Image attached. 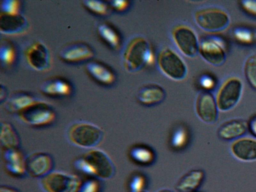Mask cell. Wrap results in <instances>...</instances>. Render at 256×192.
<instances>
[{"label": "cell", "mask_w": 256, "mask_h": 192, "mask_svg": "<svg viewBox=\"0 0 256 192\" xmlns=\"http://www.w3.org/2000/svg\"><path fill=\"white\" fill-rule=\"evenodd\" d=\"M74 164L80 171L102 180L110 178L115 172L114 166L108 156L95 148L76 160Z\"/></svg>", "instance_id": "1"}, {"label": "cell", "mask_w": 256, "mask_h": 192, "mask_svg": "<svg viewBox=\"0 0 256 192\" xmlns=\"http://www.w3.org/2000/svg\"><path fill=\"white\" fill-rule=\"evenodd\" d=\"M122 63L128 72H139L153 61V54L148 41L142 36L132 38L122 53Z\"/></svg>", "instance_id": "2"}, {"label": "cell", "mask_w": 256, "mask_h": 192, "mask_svg": "<svg viewBox=\"0 0 256 192\" xmlns=\"http://www.w3.org/2000/svg\"><path fill=\"white\" fill-rule=\"evenodd\" d=\"M104 133L98 126L87 122H77L70 125L66 132L68 141L80 148L92 149L102 140Z\"/></svg>", "instance_id": "3"}, {"label": "cell", "mask_w": 256, "mask_h": 192, "mask_svg": "<svg viewBox=\"0 0 256 192\" xmlns=\"http://www.w3.org/2000/svg\"><path fill=\"white\" fill-rule=\"evenodd\" d=\"M156 62L160 71L168 78L180 81L186 77L188 68L186 62L172 48H162L158 54Z\"/></svg>", "instance_id": "4"}, {"label": "cell", "mask_w": 256, "mask_h": 192, "mask_svg": "<svg viewBox=\"0 0 256 192\" xmlns=\"http://www.w3.org/2000/svg\"><path fill=\"white\" fill-rule=\"evenodd\" d=\"M82 182L77 176L52 171L41 178L40 185L46 192H78Z\"/></svg>", "instance_id": "5"}, {"label": "cell", "mask_w": 256, "mask_h": 192, "mask_svg": "<svg viewBox=\"0 0 256 192\" xmlns=\"http://www.w3.org/2000/svg\"><path fill=\"white\" fill-rule=\"evenodd\" d=\"M194 20L202 30L208 32H218L228 25L229 18L224 11L216 8L199 9L194 14Z\"/></svg>", "instance_id": "6"}, {"label": "cell", "mask_w": 256, "mask_h": 192, "mask_svg": "<svg viewBox=\"0 0 256 192\" xmlns=\"http://www.w3.org/2000/svg\"><path fill=\"white\" fill-rule=\"evenodd\" d=\"M171 36L176 47L185 56L193 58L198 53L200 42L194 30L189 26L180 24L174 26Z\"/></svg>", "instance_id": "7"}, {"label": "cell", "mask_w": 256, "mask_h": 192, "mask_svg": "<svg viewBox=\"0 0 256 192\" xmlns=\"http://www.w3.org/2000/svg\"><path fill=\"white\" fill-rule=\"evenodd\" d=\"M20 119L32 126H43L52 122L56 115L50 104L40 100L36 104L18 113Z\"/></svg>", "instance_id": "8"}, {"label": "cell", "mask_w": 256, "mask_h": 192, "mask_svg": "<svg viewBox=\"0 0 256 192\" xmlns=\"http://www.w3.org/2000/svg\"><path fill=\"white\" fill-rule=\"evenodd\" d=\"M242 89V84L238 78H233L228 80L215 98L218 110L225 112L234 108L240 100Z\"/></svg>", "instance_id": "9"}, {"label": "cell", "mask_w": 256, "mask_h": 192, "mask_svg": "<svg viewBox=\"0 0 256 192\" xmlns=\"http://www.w3.org/2000/svg\"><path fill=\"white\" fill-rule=\"evenodd\" d=\"M195 111L199 119L207 124L216 122L218 116V109L215 97L208 92H199L195 101Z\"/></svg>", "instance_id": "10"}, {"label": "cell", "mask_w": 256, "mask_h": 192, "mask_svg": "<svg viewBox=\"0 0 256 192\" xmlns=\"http://www.w3.org/2000/svg\"><path fill=\"white\" fill-rule=\"evenodd\" d=\"M54 166V160L48 154L35 152L26 157V172L31 176L43 178L52 171Z\"/></svg>", "instance_id": "11"}, {"label": "cell", "mask_w": 256, "mask_h": 192, "mask_svg": "<svg viewBox=\"0 0 256 192\" xmlns=\"http://www.w3.org/2000/svg\"><path fill=\"white\" fill-rule=\"evenodd\" d=\"M198 53L204 60L214 66L222 65L226 60L222 42L216 38L202 40L199 44Z\"/></svg>", "instance_id": "12"}, {"label": "cell", "mask_w": 256, "mask_h": 192, "mask_svg": "<svg viewBox=\"0 0 256 192\" xmlns=\"http://www.w3.org/2000/svg\"><path fill=\"white\" fill-rule=\"evenodd\" d=\"M230 152L237 160L250 162L256 161V138L244 136L231 142Z\"/></svg>", "instance_id": "13"}, {"label": "cell", "mask_w": 256, "mask_h": 192, "mask_svg": "<svg viewBox=\"0 0 256 192\" xmlns=\"http://www.w3.org/2000/svg\"><path fill=\"white\" fill-rule=\"evenodd\" d=\"M248 132L247 122L241 118H232L222 122L218 127L217 134L222 140L233 142Z\"/></svg>", "instance_id": "14"}, {"label": "cell", "mask_w": 256, "mask_h": 192, "mask_svg": "<svg viewBox=\"0 0 256 192\" xmlns=\"http://www.w3.org/2000/svg\"><path fill=\"white\" fill-rule=\"evenodd\" d=\"M27 60L30 66L37 71H45L50 65V56L48 49L42 42H36L28 49Z\"/></svg>", "instance_id": "15"}, {"label": "cell", "mask_w": 256, "mask_h": 192, "mask_svg": "<svg viewBox=\"0 0 256 192\" xmlns=\"http://www.w3.org/2000/svg\"><path fill=\"white\" fill-rule=\"evenodd\" d=\"M3 157L5 168L10 174L17 176L26 174V158L18 148L5 149Z\"/></svg>", "instance_id": "16"}, {"label": "cell", "mask_w": 256, "mask_h": 192, "mask_svg": "<svg viewBox=\"0 0 256 192\" xmlns=\"http://www.w3.org/2000/svg\"><path fill=\"white\" fill-rule=\"evenodd\" d=\"M164 90L156 84H150L141 88L138 91L137 98L142 104L152 106L161 103L165 98Z\"/></svg>", "instance_id": "17"}, {"label": "cell", "mask_w": 256, "mask_h": 192, "mask_svg": "<svg viewBox=\"0 0 256 192\" xmlns=\"http://www.w3.org/2000/svg\"><path fill=\"white\" fill-rule=\"evenodd\" d=\"M60 57L69 62H77L92 57L94 52L87 45L81 43L70 44L64 48L60 52Z\"/></svg>", "instance_id": "18"}, {"label": "cell", "mask_w": 256, "mask_h": 192, "mask_svg": "<svg viewBox=\"0 0 256 192\" xmlns=\"http://www.w3.org/2000/svg\"><path fill=\"white\" fill-rule=\"evenodd\" d=\"M205 174L201 170H194L183 176L176 184L180 192H194L202 184Z\"/></svg>", "instance_id": "19"}, {"label": "cell", "mask_w": 256, "mask_h": 192, "mask_svg": "<svg viewBox=\"0 0 256 192\" xmlns=\"http://www.w3.org/2000/svg\"><path fill=\"white\" fill-rule=\"evenodd\" d=\"M86 69L93 78L102 84L109 85L115 80V76L112 72L100 63L88 62L86 66Z\"/></svg>", "instance_id": "20"}, {"label": "cell", "mask_w": 256, "mask_h": 192, "mask_svg": "<svg viewBox=\"0 0 256 192\" xmlns=\"http://www.w3.org/2000/svg\"><path fill=\"white\" fill-rule=\"evenodd\" d=\"M38 100L29 94L18 93L11 96L6 102V108L12 112H20L38 102Z\"/></svg>", "instance_id": "21"}, {"label": "cell", "mask_w": 256, "mask_h": 192, "mask_svg": "<svg viewBox=\"0 0 256 192\" xmlns=\"http://www.w3.org/2000/svg\"><path fill=\"white\" fill-rule=\"evenodd\" d=\"M40 90L44 94L52 96H67L71 92L70 84L65 80L54 78L45 81Z\"/></svg>", "instance_id": "22"}, {"label": "cell", "mask_w": 256, "mask_h": 192, "mask_svg": "<svg viewBox=\"0 0 256 192\" xmlns=\"http://www.w3.org/2000/svg\"><path fill=\"white\" fill-rule=\"evenodd\" d=\"M0 140L5 149L18 148L20 138L12 126L6 122L0 124Z\"/></svg>", "instance_id": "23"}, {"label": "cell", "mask_w": 256, "mask_h": 192, "mask_svg": "<svg viewBox=\"0 0 256 192\" xmlns=\"http://www.w3.org/2000/svg\"><path fill=\"white\" fill-rule=\"evenodd\" d=\"M100 36L112 48H118L120 44V37L117 32L110 26L103 24L98 28Z\"/></svg>", "instance_id": "24"}, {"label": "cell", "mask_w": 256, "mask_h": 192, "mask_svg": "<svg viewBox=\"0 0 256 192\" xmlns=\"http://www.w3.org/2000/svg\"><path fill=\"white\" fill-rule=\"evenodd\" d=\"M4 24H8V28L2 32V33L6 34H14L22 32L24 24L26 22L24 18H20L18 14L14 16L4 14Z\"/></svg>", "instance_id": "25"}, {"label": "cell", "mask_w": 256, "mask_h": 192, "mask_svg": "<svg viewBox=\"0 0 256 192\" xmlns=\"http://www.w3.org/2000/svg\"><path fill=\"white\" fill-rule=\"evenodd\" d=\"M130 156L135 161L142 164L152 163L154 158V154L150 149L142 146L133 148L130 151Z\"/></svg>", "instance_id": "26"}, {"label": "cell", "mask_w": 256, "mask_h": 192, "mask_svg": "<svg viewBox=\"0 0 256 192\" xmlns=\"http://www.w3.org/2000/svg\"><path fill=\"white\" fill-rule=\"evenodd\" d=\"M244 72L250 84L256 89V56H251L246 60Z\"/></svg>", "instance_id": "27"}, {"label": "cell", "mask_w": 256, "mask_h": 192, "mask_svg": "<svg viewBox=\"0 0 256 192\" xmlns=\"http://www.w3.org/2000/svg\"><path fill=\"white\" fill-rule=\"evenodd\" d=\"M188 140V132L184 127L178 128L172 134L171 144L175 148H181L186 146Z\"/></svg>", "instance_id": "28"}, {"label": "cell", "mask_w": 256, "mask_h": 192, "mask_svg": "<svg viewBox=\"0 0 256 192\" xmlns=\"http://www.w3.org/2000/svg\"><path fill=\"white\" fill-rule=\"evenodd\" d=\"M15 59V52L13 47L8 44H4L0 47V60L2 64L8 66Z\"/></svg>", "instance_id": "29"}, {"label": "cell", "mask_w": 256, "mask_h": 192, "mask_svg": "<svg viewBox=\"0 0 256 192\" xmlns=\"http://www.w3.org/2000/svg\"><path fill=\"white\" fill-rule=\"evenodd\" d=\"M83 4L88 9L98 14H106L108 11V5L102 1L84 0Z\"/></svg>", "instance_id": "30"}, {"label": "cell", "mask_w": 256, "mask_h": 192, "mask_svg": "<svg viewBox=\"0 0 256 192\" xmlns=\"http://www.w3.org/2000/svg\"><path fill=\"white\" fill-rule=\"evenodd\" d=\"M19 2L18 0H4L0 4V10L3 14L10 16L18 14Z\"/></svg>", "instance_id": "31"}, {"label": "cell", "mask_w": 256, "mask_h": 192, "mask_svg": "<svg viewBox=\"0 0 256 192\" xmlns=\"http://www.w3.org/2000/svg\"><path fill=\"white\" fill-rule=\"evenodd\" d=\"M236 38L244 42H250L254 40V35L250 30L244 28H238L234 30Z\"/></svg>", "instance_id": "32"}, {"label": "cell", "mask_w": 256, "mask_h": 192, "mask_svg": "<svg viewBox=\"0 0 256 192\" xmlns=\"http://www.w3.org/2000/svg\"><path fill=\"white\" fill-rule=\"evenodd\" d=\"M100 184L96 179H89L82 182L78 192H99Z\"/></svg>", "instance_id": "33"}, {"label": "cell", "mask_w": 256, "mask_h": 192, "mask_svg": "<svg viewBox=\"0 0 256 192\" xmlns=\"http://www.w3.org/2000/svg\"><path fill=\"white\" fill-rule=\"evenodd\" d=\"M145 179L142 176H134L131 182L130 187L132 192H140L145 186Z\"/></svg>", "instance_id": "34"}, {"label": "cell", "mask_w": 256, "mask_h": 192, "mask_svg": "<svg viewBox=\"0 0 256 192\" xmlns=\"http://www.w3.org/2000/svg\"><path fill=\"white\" fill-rule=\"evenodd\" d=\"M200 84L206 90H210L214 86V82L209 76L204 75L201 77Z\"/></svg>", "instance_id": "35"}, {"label": "cell", "mask_w": 256, "mask_h": 192, "mask_svg": "<svg viewBox=\"0 0 256 192\" xmlns=\"http://www.w3.org/2000/svg\"><path fill=\"white\" fill-rule=\"evenodd\" d=\"M248 132L256 138V114L252 116L247 121Z\"/></svg>", "instance_id": "36"}, {"label": "cell", "mask_w": 256, "mask_h": 192, "mask_svg": "<svg viewBox=\"0 0 256 192\" xmlns=\"http://www.w3.org/2000/svg\"><path fill=\"white\" fill-rule=\"evenodd\" d=\"M110 3L112 6L118 12L126 10L128 6V2L126 0H112Z\"/></svg>", "instance_id": "37"}, {"label": "cell", "mask_w": 256, "mask_h": 192, "mask_svg": "<svg viewBox=\"0 0 256 192\" xmlns=\"http://www.w3.org/2000/svg\"><path fill=\"white\" fill-rule=\"evenodd\" d=\"M242 5L248 12L256 15V0H243L242 2Z\"/></svg>", "instance_id": "38"}, {"label": "cell", "mask_w": 256, "mask_h": 192, "mask_svg": "<svg viewBox=\"0 0 256 192\" xmlns=\"http://www.w3.org/2000/svg\"><path fill=\"white\" fill-rule=\"evenodd\" d=\"M0 192H20L16 189L6 186H1L0 188Z\"/></svg>", "instance_id": "39"}, {"label": "cell", "mask_w": 256, "mask_h": 192, "mask_svg": "<svg viewBox=\"0 0 256 192\" xmlns=\"http://www.w3.org/2000/svg\"><path fill=\"white\" fill-rule=\"evenodd\" d=\"M158 192H173L172 190L168 189L161 190Z\"/></svg>", "instance_id": "40"}, {"label": "cell", "mask_w": 256, "mask_h": 192, "mask_svg": "<svg viewBox=\"0 0 256 192\" xmlns=\"http://www.w3.org/2000/svg\"><path fill=\"white\" fill-rule=\"evenodd\" d=\"M146 192V190H142V192Z\"/></svg>", "instance_id": "41"}]
</instances>
